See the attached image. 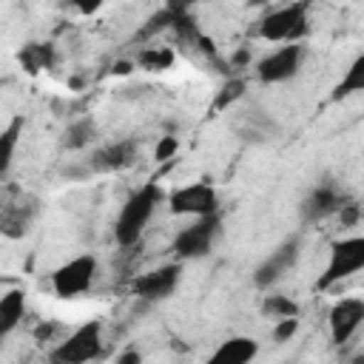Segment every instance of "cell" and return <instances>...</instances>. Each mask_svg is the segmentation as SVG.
Returning a JSON list of instances; mask_svg holds the SVG:
<instances>
[{"instance_id": "17", "label": "cell", "mask_w": 364, "mask_h": 364, "mask_svg": "<svg viewBox=\"0 0 364 364\" xmlns=\"http://www.w3.org/2000/svg\"><path fill=\"white\" fill-rule=\"evenodd\" d=\"M173 63H176V54L168 46H148L136 54V65L145 71H168Z\"/></svg>"}, {"instance_id": "3", "label": "cell", "mask_w": 364, "mask_h": 364, "mask_svg": "<svg viewBox=\"0 0 364 364\" xmlns=\"http://www.w3.org/2000/svg\"><path fill=\"white\" fill-rule=\"evenodd\" d=\"M364 270V236H344V239H336L330 245V259H327V267L324 273L318 276L316 287L318 290H327L355 273Z\"/></svg>"}, {"instance_id": "21", "label": "cell", "mask_w": 364, "mask_h": 364, "mask_svg": "<svg viewBox=\"0 0 364 364\" xmlns=\"http://www.w3.org/2000/svg\"><path fill=\"white\" fill-rule=\"evenodd\" d=\"M20 63L26 65V71H40V68H48L54 63V51L48 43H28L23 46L20 51Z\"/></svg>"}, {"instance_id": "25", "label": "cell", "mask_w": 364, "mask_h": 364, "mask_svg": "<svg viewBox=\"0 0 364 364\" xmlns=\"http://www.w3.org/2000/svg\"><path fill=\"white\" fill-rule=\"evenodd\" d=\"M358 219H361V208H358V205L344 202V205L338 208V222H341L344 228H355V225H358Z\"/></svg>"}, {"instance_id": "2", "label": "cell", "mask_w": 364, "mask_h": 364, "mask_svg": "<svg viewBox=\"0 0 364 364\" xmlns=\"http://www.w3.org/2000/svg\"><path fill=\"white\" fill-rule=\"evenodd\" d=\"M102 353V321L91 318L48 350V364H91Z\"/></svg>"}, {"instance_id": "9", "label": "cell", "mask_w": 364, "mask_h": 364, "mask_svg": "<svg viewBox=\"0 0 364 364\" xmlns=\"http://www.w3.org/2000/svg\"><path fill=\"white\" fill-rule=\"evenodd\" d=\"M179 279H182V264L179 262L159 264V267L136 276L131 282V293L136 299H142V301H165L179 287Z\"/></svg>"}, {"instance_id": "11", "label": "cell", "mask_w": 364, "mask_h": 364, "mask_svg": "<svg viewBox=\"0 0 364 364\" xmlns=\"http://www.w3.org/2000/svg\"><path fill=\"white\" fill-rule=\"evenodd\" d=\"M364 324V299H355V296H347V299H338L330 313H327V327H330V338L333 344H347L358 327Z\"/></svg>"}, {"instance_id": "13", "label": "cell", "mask_w": 364, "mask_h": 364, "mask_svg": "<svg viewBox=\"0 0 364 364\" xmlns=\"http://www.w3.org/2000/svg\"><path fill=\"white\" fill-rule=\"evenodd\" d=\"M341 205H344V199H341V193H338L333 185H318V188H313V191L304 196V202H301L299 210H301V219H304L307 225H316V222H321V219L338 213Z\"/></svg>"}, {"instance_id": "20", "label": "cell", "mask_w": 364, "mask_h": 364, "mask_svg": "<svg viewBox=\"0 0 364 364\" xmlns=\"http://www.w3.org/2000/svg\"><path fill=\"white\" fill-rule=\"evenodd\" d=\"M262 316H267V318H273V321L299 318V304H296L290 296L273 293V296H264V301H262Z\"/></svg>"}, {"instance_id": "18", "label": "cell", "mask_w": 364, "mask_h": 364, "mask_svg": "<svg viewBox=\"0 0 364 364\" xmlns=\"http://www.w3.org/2000/svg\"><path fill=\"white\" fill-rule=\"evenodd\" d=\"M94 136H97V125H94V119L82 117V119H74V122L65 128V134H63V145H65L68 151H80V148H85Z\"/></svg>"}, {"instance_id": "5", "label": "cell", "mask_w": 364, "mask_h": 364, "mask_svg": "<svg viewBox=\"0 0 364 364\" xmlns=\"http://www.w3.org/2000/svg\"><path fill=\"white\" fill-rule=\"evenodd\" d=\"M219 233H222V219H219V213L193 219L188 228H182V230L173 236L171 250H173V256H176L179 262L202 259V256H208V253L213 250Z\"/></svg>"}, {"instance_id": "1", "label": "cell", "mask_w": 364, "mask_h": 364, "mask_svg": "<svg viewBox=\"0 0 364 364\" xmlns=\"http://www.w3.org/2000/svg\"><path fill=\"white\" fill-rule=\"evenodd\" d=\"M165 199H168V196H165V191H162L156 182L139 185V188L125 199V205L119 208V213H117V219H114V242H117L119 247L136 245V242L142 239L148 222L154 219L156 208H159Z\"/></svg>"}, {"instance_id": "24", "label": "cell", "mask_w": 364, "mask_h": 364, "mask_svg": "<svg viewBox=\"0 0 364 364\" xmlns=\"http://www.w3.org/2000/svg\"><path fill=\"white\" fill-rule=\"evenodd\" d=\"M176 151H179V139H176V136H159V142H156V148H154V159L165 162V159H171Z\"/></svg>"}, {"instance_id": "12", "label": "cell", "mask_w": 364, "mask_h": 364, "mask_svg": "<svg viewBox=\"0 0 364 364\" xmlns=\"http://www.w3.org/2000/svg\"><path fill=\"white\" fill-rule=\"evenodd\" d=\"M139 156V145L134 139H119V142H108L102 148L94 151L91 156V171L97 173H114V171H125L136 162Z\"/></svg>"}, {"instance_id": "26", "label": "cell", "mask_w": 364, "mask_h": 364, "mask_svg": "<svg viewBox=\"0 0 364 364\" xmlns=\"http://www.w3.org/2000/svg\"><path fill=\"white\" fill-rule=\"evenodd\" d=\"M117 364H142V353L136 347H128L125 353L117 355Z\"/></svg>"}, {"instance_id": "4", "label": "cell", "mask_w": 364, "mask_h": 364, "mask_svg": "<svg viewBox=\"0 0 364 364\" xmlns=\"http://www.w3.org/2000/svg\"><path fill=\"white\" fill-rule=\"evenodd\" d=\"M307 34V3H290L259 20V37L267 43H301Z\"/></svg>"}, {"instance_id": "22", "label": "cell", "mask_w": 364, "mask_h": 364, "mask_svg": "<svg viewBox=\"0 0 364 364\" xmlns=\"http://www.w3.org/2000/svg\"><path fill=\"white\" fill-rule=\"evenodd\" d=\"M245 88H247V85H245V80H239V77H236V80H228V82L219 88L213 108H216V111H222V108L233 105L236 100H242V97H245Z\"/></svg>"}, {"instance_id": "16", "label": "cell", "mask_w": 364, "mask_h": 364, "mask_svg": "<svg viewBox=\"0 0 364 364\" xmlns=\"http://www.w3.org/2000/svg\"><path fill=\"white\" fill-rule=\"evenodd\" d=\"M358 91H364V51L347 65L344 77H341V80L336 82V88H333V97H336V100H344V97L358 94Z\"/></svg>"}, {"instance_id": "27", "label": "cell", "mask_w": 364, "mask_h": 364, "mask_svg": "<svg viewBox=\"0 0 364 364\" xmlns=\"http://www.w3.org/2000/svg\"><path fill=\"white\" fill-rule=\"evenodd\" d=\"M131 65H136V63H117V65H114V74H128Z\"/></svg>"}, {"instance_id": "7", "label": "cell", "mask_w": 364, "mask_h": 364, "mask_svg": "<svg viewBox=\"0 0 364 364\" xmlns=\"http://www.w3.org/2000/svg\"><path fill=\"white\" fill-rule=\"evenodd\" d=\"M168 210L176 213V216H193V219L213 216V213H219V193L205 179L202 182H188V185L176 188L168 196Z\"/></svg>"}, {"instance_id": "23", "label": "cell", "mask_w": 364, "mask_h": 364, "mask_svg": "<svg viewBox=\"0 0 364 364\" xmlns=\"http://www.w3.org/2000/svg\"><path fill=\"white\" fill-rule=\"evenodd\" d=\"M296 333H299V318H282V321H273V341H276V344L290 341Z\"/></svg>"}, {"instance_id": "6", "label": "cell", "mask_w": 364, "mask_h": 364, "mask_svg": "<svg viewBox=\"0 0 364 364\" xmlns=\"http://www.w3.org/2000/svg\"><path fill=\"white\" fill-rule=\"evenodd\" d=\"M97 256L91 253H80L68 262H63L54 273H51V287L60 299H77L82 293L91 290L94 279H97Z\"/></svg>"}, {"instance_id": "15", "label": "cell", "mask_w": 364, "mask_h": 364, "mask_svg": "<svg viewBox=\"0 0 364 364\" xmlns=\"http://www.w3.org/2000/svg\"><path fill=\"white\" fill-rule=\"evenodd\" d=\"M23 313H26V293L14 287L0 299V336L3 338L14 333V327L23 321Z\"/></svg>"}, {"instance_id": "10", "label": "cell", "mask_w": 364, "mask_h": 364, "mask_svg": "<svg viewBox=\"0 0 364 364\" xmlns=\"http://www.w3.org/2000/svg\"><path fill=\"white\" fill-rule=\"evenodd\" d=\"M299 253H301V239H299V236L284 239L273 253H267V256L259 262V267L253 270V284L262 287V290H267V287H273L276 282H282L284 273L299 262Z\"/></svg>"}, {"instance_id": "19", "label": "cell", "mask_w": 364, "mask_h": 364, "mask_svg": "<svg viewBox=\"0 0 364 364\" xmlns=\"http://www.w3.org/2000/svg\"><path fill=\"white\" fill-rule=\"evenodd\" d=\"M23 134V119L14 117L6 128H3V136H0V145H3V154H0V173L9 176L11 171V162H14V148H17V139Z\"/></svg>"}, {"instance_id": "8", "label": "cell", "mask_w": 364, "mask_h": 364, "mask_svg": "<svg viewBox=\"0 0 364 364\" xmlns=\"http://www.w3.org/2000/svg\"><path fill=\"white\" fill-rule=\"evenodd\" d=\"M304 57H307V48H304L301 43L279 46L276 51L264 54V57L256 63V77H259V82H264V85L287 82V80H293V77L301 71Z\"/></svg>"}, {"instance_id": "28", "label": "cell", "mask_w": 364, "mask_h": 364, "mask_svg": "<svg viewBox=\"0 0 364 364\" xmlns=\"http://www.w3.org/2000/svg\"><path fill=\"white\" fill-rule=\"evenodd\" d=\"M353 364H364V355H355V358H353Z\"/></svg>"}, {"instance_id": "14", "label": "cell", "mask_w": 364, "mask_h": 364, "mask_svg": "<svg viewBox=\"0 0 364 364\" xmlns=\"http://www.w3.org/2000/svg\"><path fill=\"white\" fill-rule=\"evenodd\" d=\"M259 355V341L250 336H230L228 341H222L205 364H253V358Z\"/></svg>"}]
</instances>
